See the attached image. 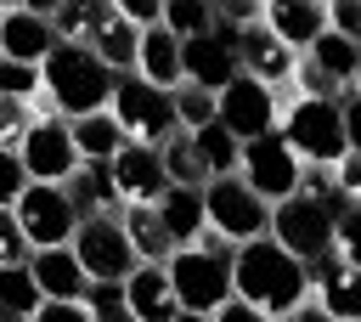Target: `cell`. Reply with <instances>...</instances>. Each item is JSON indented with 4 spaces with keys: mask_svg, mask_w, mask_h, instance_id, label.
Here are the masks:
<instances>
[{
    "mask_svg": "<svg viewBox=\"0 0 361 322\" xmlns=\"http://www.w3.org/2000/svg\"><path fill=\"white\" fill-rule=\"evenodd\" d=\"M231 299H243V305H254L276 322V316H288L293 305L310 299V277L271 237H254V243L231 249Z\"/></svg>",
    "mask_w": 361,
    "mask_h": 322,
    "instance_id": "6da1fadb",
    "label": "cell"
},
{
    "mask_svg": "<svg viewBox=\"0 0 361 322\" xmlns=\"http://www.w3.org/2000/svg\"><path fill=\"white\" fill-rule=\"evenodd\" d=\"M39 85L45 96L56 102V119H85V113H102L107 96H113V73L90 56V45H51V56L39 62Z\"/></svg>",
    "mask_w": 361,
    "mask_h": 322,
    "instance_id": "7a4b0ae2",
    "label": "cell"
},
{
    "mask_svg": "<svg viewBox=\"0 0 361 322\" xmlns=\"http://www.w3.org/2000/svg\"><path fill=\"white\" fill-rule=\"evenodd\" d=\"M276 136L282 147L299 158V164H338L350 153V130H344V107L333 96H293L276 119Z\"/></svg>",
    "mask_w": 361,
    "mask_h": 322,
    "instance_id": "3957f363",
    "label": "cell"
},
{
    "mask_svg": "<svg viewBox=\"0 0 361 322\" xmlns=\"http://www.w3.org/2000/svg\"><path fill=\"white\" fill-rule=\"evenodd\" d=\"M107 113H113V124L124 130V141H135V147H164V141L180 130L169 90H152V85H141L135 73H118V79H113Z\"/></svg>",
    "mask_w": 361,
    "mask_h": 322,
    "instance_id": "277c9868",
    "label": "cell"
},
{
    "mask_svg": "<svg viewBox=\"0 0 361 322\" xmlns=\"http://www.w3.org/2000/svg\"><path fill=\"white\" fill-rule=\"evenodd\" d=\"M344 209V203H338ZM338 209H327V203H310V198H282V203H271V220H265V237L282 249V254H293L299 266H310V260H322L327 249H333V215Z\"/></svg>",
    "mask_w": 361,
    "mask_h": 322,
    "instance_id": "5b68a950",
    "label": "cell"
},
{
    "mask_svg": "<svg viewBox=\"0 0 361 322\" xmlns=\"http://www.w3.org/2000/svg\"><path fill=\"white\" fill-rule=\"evenodd\" d=\"M164 277H169V294L180 311H203L214 316L226 299H231V260L220 254H203V249H175L164 260Z\"/></svg>",
    "mask_w": 361,
    "mask_h": 322,
    "instance_id": "8992f818",
    "label": "cell"
},
{
    "mask_svg": "<svg viewBox=\"0 0 361 322\" xmlns=\"http://www.w3.org/2000/svg\"><path fill=\"white\" fill-rule=\"evenodd\" d=\"M299 169H305V164L282 147V136H276V130H271V136H259V141H243V153H237V181H243L265 209L299 192Z\"/></svg>",
    "mask_w": 361,
    "mask_h": 322,
    "instance_id": "52a82bcc",
    "label": "cell"
},
{
    "mask_svg": "<svg viewBox=\"0 0 361 322\" xmlns=\"http://www.w3.org/2000/svg\"><path fill=\"white\" fill-rule=\"evenodd\" d=\"M265 220H271V209L237 181V175H226V181H209L203 186V226L214 232V237H226L231 249L237 243H254V237H265Z\"/></svg>",
    "mask_w": 361,
    "mask_h": 322,
    "instance_id": "ba28073f",
    "label": "cell"
},
{
    "mask_svg": "<svg viewBox=\"0 0 361 322\" xmlns=\"http://www.w3.org/2000/svg\"><path fill=\"white\" fill-rule=\"evenodd\" d=\"M276 119H282V102H276V90H265L259 79H231L226 90H214V124L231 136V141H259V136H271L276 130Z\"/></svg>",
    "mask_w": 361,
    "mask_h": 322,
    "instance_id": "9c48e42d",
    "label": "cell"
},
{
    "mask_svg": "<svg viewBox=\"0 0 361 322\" xmlns=\"http://www.w3.org/2000/svg\"><path fill=\"white\" fill-rule=\"evenodd\" d=\"M11 215H17L23 237H28V249H68V237L79 226V209H73L68 186H39V181L23 186V198L11 203Z\"/></svg>",
    "mask_w": 361,
    "mask_h": 322,
    "instance_id": "30bf717a",
    "label": "cell"
},
{
    "mask_svg": "<svg viewBox=\"0 0 361 322\" xmlns=\"http://www.w3.org/2000/svg\"><path fill=\"white\" fill-rule=\"evenodd\" d=\"M17 164L28 181L39 186H68L73 169H79V153H73V136H68V119H45V124H28L23 141H17Z\"/></svg>",
    "mask_w": 361,
    "mask_h": 322,
    "instance_id": "8fae6325",
    "label": "cell"
},
{
    "mask_svg": "<svg viewBox=\"0 0 361 322\" xmlns=\"http://www.w3.org/2000/svg\"><path fill=\"white\" fill-rule=\"evenodd\" d=\"M68 249H73V260H79V271L90 282H124L135 271V254H130L118 220H79L73 237H68Z\"/></svg>",
    "mask_w": 361,
    "mask_h": 322,
    "instance_id": "7c38bea8",
    "label": "cell"
},
{
    "mask_svg": "<svg viewBox=\"0 0 361 322\" xmlns=\"http://www.w3.org/2000/svg\"><path fill=\"white\" fill-rule=\"evenodd\" d=\"M237 79V34L231 28H209L197 40H180V85H197V90H226Z\"/></svg>",
    "mask_w": 361,
    "mask_h": 322,
    "instance_id": "4fadbf2b",
    "label": "cell"
},
{
    "mask_svg": "<svg viewBox=\"0 0 361 322\" xmlns=\"http://www.w3.org/2000/svg\"><path fill=\"white\" fill-rule=\"evenodd\" d=\"M305 277H310L316 311H322L327 322H361V271H355L350 260H338V254L327 249L322 260L305 266Z\"/></svg>",
    "mask_w": 361,
    "mask_h": 322,
    "instance_id": "5bb4252c",
    "label": "cell"
},
{
    "mask_svg": "<svg viewBox=\"0 0 361 322\" xmlns=\"http://www.w3.org/2000/svg\"><path fill=\"white\" fill-rule=\"evenodd\" d=\"M293 51L276 40V34H265V23H248V28H237V73L243 79H259L265 90H282L288 79H293Z\"/></svg>",
    "mask_w": 361,
    "mask_h": 322,
    "instance_id": "9a60e30c",
    "label": "cell"
},
{
    "mask_svg": "<svg viewBox=\"0 0 361 322\" xmlns=\"http://www.w3.org/2000/svg\"><path fill=\"white\" fill-rule=\"evenodd\" d=\"M51 45H56V34H51V23H45L39 6H23V0L0 6V56L39 68L51 56Z\"/></svg>",
    "mask_w": 361,
    "mask_h": 322,
    "instance_id": "2e32d148",
    "label": "cell"
},
{
    "mask_svg": "<svg viewBox=\"0 0 361 322\" xmlns=\"http://www.w3.org/2000/svg\"><path fill=\"white\" fill-rule=\"evenodd\" d=\"M107 175H113V186H118L124 203H158V198L169 192L164 164H158V147H135V141H124V147L107 158Z\"/></svg>",
    "mask_w": 361,
    "mask_h": 322,
    "instance_id": "e0dca14e",
    "label": "cell"
},
{
    "mask_svg": "<svg viewBox=\"0 0 361 322\" xmlns=\"http://www.w3.org/2000/svg\"><path fill=\"white\" fill-rule=\"evenodd\" d=\"M28 277L39 288V299H62V305H85V288L90 277L79 271L73 249H34L28 254Z\"/></svg>",
    "mask_w": 361,
    "mask_h": 322,
    "instance_id": "ac0fdd59",
    "label": "cell"
},
{
    "mask_svg": "<svg viewBox=\"0 0 361 322\" xmlns=\"http://www.w3.org/2000/svg\"><path fill=\"white\" fill-rule=\"evenodd\" d=\"M141 85L152 90H175L180 85V40L158 23V28H141L135 34V68H130Z\"/></svg>",
    "mask_w": 361,
    "mask_h": 322,
    "instance_id": "d6986e66",
    "label": "cell"
},
{
    "mask_svg": "<svg viewBox=\"0 0 361 322\" xmlns=\"http://www.w3.org/2000/svg\"><path fill=\"white\" fill-rule=\"evenodd\" d=\"M124 311L135 316V322H175V294H169V277H164V266H135L124 282Z\"/></svg>",
    "mask_w": 361,
    "mask_h": 322,
    "instance_id": "ffe728a7",
    "label": "cell"
},
{
    "mask_svg": "<svg viewBox=\"0 0 361 322\" xmlns=\"http://www.w3.org/2000/svg\"><path fill=\"white\" fill-rule=\"evenodd\" d=\"M259 23H265V34H276L293 56H299L316 34H327L322 6H305V0H271V6H259Z\"/></svg>",
    "mask_w": 361,
    "mask_h": 322,
    "instance_id": "44dd1931",
    "label": "cell"
},
{
    "mask_svg": "<svg viewBox=\"0 0 361 322\" xmlns=\"http://www.w3.org/2000/svg\"><path fill=\"white\" fill-rule=\"evenodd\" d=\"M90 56L118 79L135 68V28L118 17V6H96V28H90Z\"/></svg>",
    "mask_w": 361,
    "mask_h": 322,
    "instance_id": "7402d4cb",
    "label": "cell"
},
{
    "mask_svg": "<svg viewBox=\"0 0 361 322\" xmlns=\"http://www.w3.org/2000/svg\"><path fill=\"white\" fill-rule=\"evenodd\" d=\"M327 85H333V96H344V90H355V73H361V45L355 40H338V34H316L305 51H299Z\"/></svg>",
    "mask_w": 361,
    "mask_h": 322,
    "instance_id": "603a6c76",
    "label": "cell"
},
{
    "mask_svg": "<svg viewBox=\"0 0 361 322\" xmlns=\"http://www.w3.org/2000/svg\"><path fill=\"white\" fill-rule=\"evenodd\" d=\"M68 198H73L79 220H118L124 215V198H118L107 164H79L73 181H68Z\"/></svg>",
    "mask_w": 361,
    "mask_h": 322,
    "instance_id": "cb8c5ba5",
    "label": "cell"
},
{
    "mask_svg": "<svg viewBox=\"0 0 361 322\" xmlns=\"http://www.w3.org/2000/svg\"><path fill=\"white\" fill-rule=\"evenodd\" d=\"M118 226H124V243H130L135 266H164L175 254V243H169V232H164V220H158L152 203H124Z\"/></svg>",
    "mask_w": 361,
    "mask_h": 322,
    "instance_id": "d4e9b609",
    "label": "cell"
},
{
    "mask_svg": "<svg viewBox=\"0 0 361 322\" xmlns=\"http://www.w3.org/2000/svg\"><path fill=\"white\" fill-rule=\"evenodd\" d=\"M68 136H73V153L79 164H107L118 147H124V130L113 124V113H85V119H68Z\"/></svg>",
    "mask_w": 361,
    "mask_h": 322,
    "instance_id": "484cf974",
    "label": "cell"
},
{
    "mask_svg": "<svg viewBox=\"0 0 361 322\" xmlns=\"http://www.w3.org/2000/svg\"><path fill=\"white\" fill-rule=\"evenodd\" d=\"M158 220H164V232H169V243L175 249H192V237L203 232V192H186V186H169L158 203Z\"/></svg>",
    "mask_w": 361,
    "mask_h": 322,
    "instance_id": "4316f807",
    "label": "cell"
},
{
    "mask_svg": "<svg viewBox=\"0 0 361 322\" xmlns=\"http://www.w3.org/2000/svg\"><path fill=\"white\" fill-rule=\"evenodd\" d=\"M186 141H192V153H197V164H203V175H209V181L237 175V153H243V141H231L214 119H209V124H197V130H186Z\"/></svg>",
    "mask_w": 361,
    "mask_h": 322,
    "instance_id": "83f0119b",
    "label": "cell"
},
{
    "mask_svg": "<svg viewBox=\"0 0 361 322\" xmlns=\"http://www.w3.org/2000/svg\"><path fill=\"white\" fill-rule=\"evenodd\" d=\"M158 164H164V181H169V186H186V192H203V186H209V175H203L186 130H175V136L158 147Z\"/></svg>",
    "mask_w": 361,
    "mask_h": 322,
    "instance_id": "f1b7e54d",
    "label": "cell"
},
{
    "mask_svg": "<svg viewBox=\"0 0 361 322\" xmlns=\"http://www.w3.org/2000/svg\"><path fill=\"white\" fill-rule=\"evenodd\" d=\"M175 40H197L214 28V6L209 0H164V17H158Z\"/></svg>",
    "mask_w": 361,
    "mask_h": 322,
    "instance_id": "f546056e",
    "label": "cell"
},
{
    "mask_svg": "<svg viewBox=\"0 0 361 322\" xmlns=\"http://www.w3.org/2000/svg\"><path fill=\"white\" fill-rule=\"evenodd\" d=\"M34 305H39V288H34L28 266H0V311H11V316L28 322Z\"/></svg>",
    "mask_w": 361,
    "mask_h": 322,
    "instance_id": "4dcf8cb0",
    "label": "cell"
},
{
    "mask_svg": "<svg viewBox=\"0 0 361 322\" xmlns=\"http://www.w3.org/2000/svg\"><path fill=\"white\" fill-rule=\"evenodd\" d=\"M169 102H175V124H180V130H197V124H209V119H214V96H209V90H197V85H175V90H169Z\"/></svg>",
    "mask_w": 361,
    "mask_h": 322,
    "instance_id": "1f68e13d",
    "label": "cell"
},
{
    "mask_svg": "<svg viewBox=\"0 0 361 322\" xmlns=\"http://www.w3.org/2000/svg\"><path fill=\"white\" fill-rule=\"evenodd\" d=\"M39 90V68H28V62H11V56H0V102H28Z\"/></svg>",
    "mask_w": 361,
    "mask_h": 322,
    "instance_id": "d6a6232c",
    "label": "cell"
},
{
    "mask_svg": "<svg viewBox=\"0 0 361 322\" xmlns=\"http://www.w3.org/2000/svg\"><path fill=\"white\" fill-rule=\"evenodd\" d=\"M28 237H23V226H17V215L11 209H0V266H28Z\"/></svg>",
    "mask_w": 361,
    "mask_h": 322,
    "instance_id": "836d02e7",
    "label": "cell"
},
{
    "mask_svg": "<svg viewBox=\"0 0 361 322\" xmlns=\"http://www.w3.org/2000/svg\"><path fill=\"white\" fill-rule=\"evenodd\" d=\"M23 186H28V175L17 164V147H0V209H11L23 198Z\"/></svg>",
    "mask_w": 361,
    "mask_h": 322,
    "instance_id": "e575fe53",
    "label": "cell"
},
{
    "mask_svg": "<svg viewBox=\"0 0 361 322\" xmlns=\"http://www.w3.org/2000/svg\"><path fill=\"white\" fill-rule=\"evenodd\" d=\"M322 17H327V34H338V40H355V45H361V6L338 0V6H322Z\"/></svg>",
    "mask_w": 361,
    "mask_h": 322,
    "instance_id": "d590c367",
    "label": "cell"
},
{
    "mask_svg": "<svg viewBox=\"0 0 361 322\" xmlns=\"http://www.w3.org/2000/svg\"><path fill=\"white\" fill-rule=\"evenodd\" d=\"M333 186H338L344 203H355V192H361V158H355V153H344V158L333 164Z\"/></svg>",
    "mask_w": 361,
    "mask_h": 322,
    "instance_id": "8d00e7d4",
    "label": "cell"
},
{
    "mask_svg": "<svg viewBox=\"0 0 361 322\" xmlns=\"http://www.w3.org/2000/svg\"><path fill=\"white\" fill-rule=\"evenodd\" d=\"M28 322H90V311L85 305H62V299H39Z\"/></svg>",
    "mask_w": 361,
    "mask_h": 322,
    "instance_id": "74e56055",
    "label": "cell"
},
{
    "mask_svg": "<svg viewBox=\"0 0 361 322\" xmlns=\"http://www.w3.org/2000/svg\"><path fill=\"white\" fill-rule=\"evenodd\" d=\"M23 130H28V113H23L17 102H0V147H17Z\"/></svg>",
    "mask_w": 361,
    "mask_h": 322,
    "instance_id": "f35d334b",
    "label": "cell"
},
{
    "mask_svg": "<svg viewBox=\"0 0 361 322\" xmlns=\"http://www.w3.org/2000/svg\"><path fill=\"white\" fill-rule=\"evenodd\" d=\"M214 322H271V316L254 311V305H243V299H226V305L214 311Z\"/></svg>",
    "mask_w": 361,
    "mask_h": 322,
    "instance_id": "ab89813d",
    "label": "cell"
},
{
    "mask_svg": "<svg viewBox=\"0 0 361 322\" xmlns=\"http://www.w3.org/2000/svg\"><path fill=\"white\" fill-rule=\"evenodd\" d=\"M276 322H327V316H322V311L305 299V305H293V311H288V316H276Z\"/></svg>",
    "mask_w": 361,
    "mask_h": 322,
    "instance_id": "60d3db41",
    "label": "cell"
},
{
    "mask_svg": "<svg viewBox=\"0 0 361 322\" xmlns=\"http://www.w3.org/2000/svg\"><path fill=\"white\" fill-rule=\"evenodd\" d=\"M175 322H214V316H203V311H175Z\"/></svg>",
    "mask_w": 361,
    "mask_h": 322,
    "instance_id": "b9f144b4",
    "label": "cell"
},
{
    "mask_svg": "<svg viewBox=\"0 0 361 322\" xmlns=\"http://www.w3.org/2000/svg\"><path fill=\"white\" fill-rule=\"evenodd\" d=\"M0 322H23V316H11V311H0Z\"/></svg>",
    "mask_w": 361,
    "mask_h": 322,
    "instance_id": "7bdbcfd3",
    "label": "cell"
}]
</instances>
